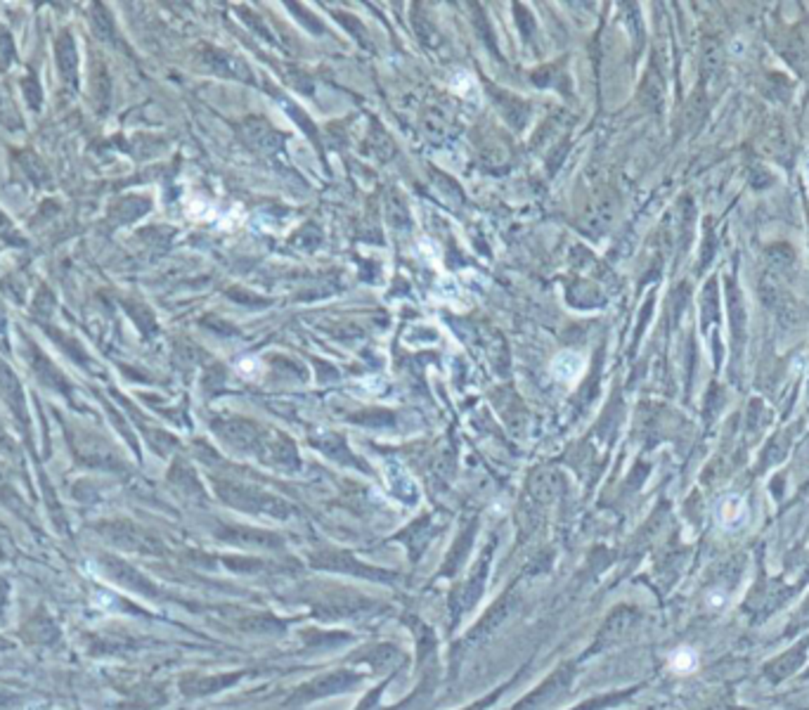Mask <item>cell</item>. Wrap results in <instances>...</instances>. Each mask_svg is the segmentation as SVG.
Here are the masks:
<instances>
[{
    "mask_svg": "<svg viewBox=\"0 0 809 710\" xmlns=\"http://www.w3.org/2000/svg\"><path fill=\"white\" fill-rule=\"evenodd\" d=\"M670 665H672V670H677V673H691V670L698 665V656H696V651L689 649V646H681V649H677L670 656Z\"/></svg>",
    "mask_w": 809,
    "mask_h": 710,
    "instance_id": "3",
    "label": "cell"
},
{
    "mask_svg": "<svg viewBox=\"0 0 809 710\" xmlns=\"http://www.w3.org/2000/svg\"><path fill=\"white\" fill-rule=\"evenodd\" d=\"M710 604H712V606H719V604H724L722 594H712V597H710Z\"/></svg>",
    "mask_w": 809,
    "mask_h": 710,
    "instance_id": "4",
    "label": "cell"
},
{
    "mask_svg": "<svg viewBox=\"0 0 809 710\" xmlns=\"http://www.w3.org/2000/svg\"><path fill=\"white\" fill-rule=\"evenodd\" d=\"M580 370H582V358H577L575 353H563L554 360V374L563 382H573L577 379Z\"/></svg>",
    "mask_w": 809,
    "mask_h": 710,
    "instance_id": "2",
    "label": "cell"
},
{
    "mask_svg": "<svg viewBox=\"0 0 809 710\" xmlns=\"http://www.w3.org/2000/svg\"><path fill=\"white\" fill-rule=\"evenodd\" d=\"M717 521L724 530H738L748 521V507L738 495H727L717 504Z\"/></svg>",
    "mask_w": 809,
    "mask_h": 710,
    "instance_id": "1",
    "label": "cell"
}]
</instances>
